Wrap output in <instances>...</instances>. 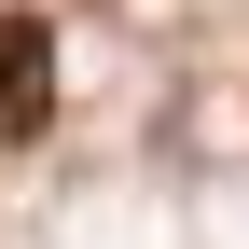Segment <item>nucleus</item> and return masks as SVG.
Masks as SVG:
<instances>
[{"label":"nucleus","instance_id":"1","mask_svg":"<svg viewBox=\"0 0 249 249\" xmlns=\"http://www.w3.org/2000/svg\"><path fill=\"white\" fill-rule=\"evenodd\" d=\"M42 111H55V42L42 14H0V139H28Z\"/></svg>","mask_w":249,"mask_h":249}]
</instances>
